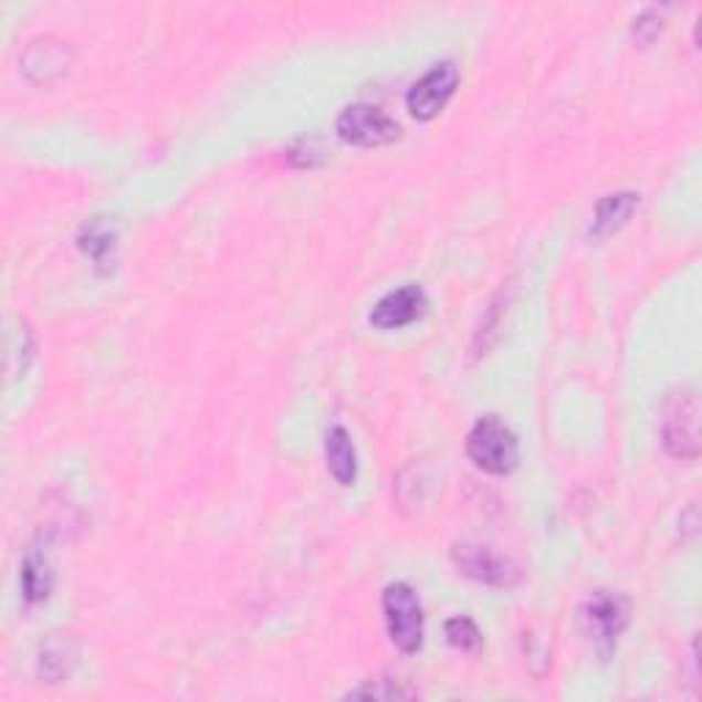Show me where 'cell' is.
I'll use <instances>...</instances> for the list:
<instances>
[{
  "mask_svg": "<svg viewBox=\"0 0 702 702\" xmlns=\"http://www.w3.org/2000/svg\"><path fill=\"white\" fill-rule=\"evenodd\" d=\"M74 661H77V642L66 633H53L39 653V678L48 683L64 681L70 678Z\"/></svg>",
  "mask_w": 702,
  "mask_h": 702,
  "instance_id": "10",
  "label": "cell"
},
{
  "mask_svg": "<svg viewBox=\"0 0 702 702\" xmlns=\"http://www.w3.org/2000/svg\"><path fill=\"white\" fill-rule=\"evenodd\" d=\"M116 226H113L107 217H94L83 226L80 231L77 244L83 250V255H88L96 266L107 264V259H113V250H116Z\"/></svg>",
  "mask_w": 702,
  "mask_h": 702,
  "instance_id": "13",
  "label": "cell"
},
{
  "mask_svg": "<svg viewBox=\"0 0 702 702\" xmlns=\"http://www.w3.org/2000/svg\"><path fill=\"white\" fill-rule=\"evenodd\" d=\"M381 609H385V624L392 645L401 653H418L422 648V633H426L418 593L407 581H392L381 593Z\"/></svg>",
  "mask_w": 702,
  "mask_h": 702,
  "instance_id": "2",
  "label": "cell"
},
{
  "mask_svg": "<svg viewBox=\"0 0 702 702\" xmlns=\"http://www.w3.org/2000/svg\"><path fill=\"white\" fill-rule=\"evenodd\" d=\"M444 637H448L450 648L461 650V653H478L483 645V633L478 624L467 615H455L444 624Z\"/></svg>",
  "mask_w": 702,
  "mask_h": 702,
  "instance_id": "14",
  "label": "cell"
},
{
  "mask_svg": "<svg viewBox=\"0 0 702 702\" xmlns=\"http://www.w3.org/2000/svg\"><path fill=\"white\" fill-rule=\"evenodd\" d=\"M327 467L340 486H354L357 481V448L352 442V433L344 426H333L324 439Z\"/></svg>",
  "mask_w": 702,
  "mask_h": 702,
  "instance_id": "9",
  "label": "cell"
},
{
  "mask_svg": "<svg viewBox=\"0 0 702 702\" xmlns=\"http://www.w3.org/2000/svg\"><path fill=\"white\" fill-rule=\"evenodd\" d=\"M53 568H50L48 555L42 549H31L22 560V574H20V585H22V598L28 604H42L44 598L53 590Z\"/></svg>",
  "mask_w": 702,
  "mask_h": 702,
  "instance_id": "12",
  "label": "cell"
},
{
  "mask_svg": "<svg viewBox=\"0 0 702 702\" xmlns=\"http://www.w3.org/2000/svg\"><path fill=\"white\" fill-rule=\"evenodd\" d=\"M467 453L478 470L489 475H511L518 467V439L505 422L489 415L472 426L467 437Z\"/></svg>",
  "mask_w": 702,
  "mask_h": 702,
  "instance_id": "1",
  "label": "cell"
},
{
  "mask_svg": "<svg viewBox=\"0 0 702 702\" xmlns=\"http://www.w3.org/2000/svg\"><path fill=\"white\" fill-rule=\"evenodd\" d=\"M637 192H609V196H604L601 201H598L596 214H593V237L604 239L609 237V233L618 231V228H624L633 214V209H637Z\"/></svg>",
  "mask_w": 702,
  "mask_h": 702,
  "instance_id": "11",
  "label": "cell"
},
{
  "mask_svg": "<svg viewBox=\"0 0 702 702\" xmlns=\"http://www.w3.org/2000/svg\"><path fill=\"white\" fill-rule=\"evenodd\" d=\"M426 291H422L420 285L409 283L381 296L374 305V311H370L368 322L374 324L376 329H381V333H390V329H401L409 327L412 322H418L422 313H426Z\"/></svg>",
  "mask_w": 702,
  "mask_h": 702,
  "instance_id": "8",
  "label": "cell"
},
{
  "mask_svg": "<svg viewBox=\"0 0 702 702\" xmlns=\"http://www.w3.org/2000/svg\"><path fill=\"white\" fill-rule=\"evenodd\" d=\"M661 437H664L667 453L675 459L692 461L700 453V404L692 387H681L672 392L664 404V420H661Z\"/></svg>",
  "mask_w": 702,
  "mask_h": 702,
  "instance_id": "3",
  "label": "cell"
},
{
  "mask_svg": "<svg viewBox=\"0 0 702 702\" xmlns=\"http://www.w3.org/2000/svg\"><path fill=\"white\" fill-rule=\"evenodd\" d=\"M581 620H585V629L590 633L598 656L607 659L618 645V637L629 626V601L620 593L598 590L587 598Z\"/></svg>",
  "mask_w": 702,
  "mask_h": 702,
  "instance_id": "4",
  "label": "cell"
},
{
  "mask_svg": "<svg viewBox=\"0 0 702 702\" xmlns=\"http://www.w3.org/2000/svg\"><path fill=\"white\" fill-rule=\"evenodd\" d=\"M453 563L470 579L481 581L489 587H516L522 581V570L507 557L496 555L489 546L478 544H459L453 546Z\"/></svg>",
  "mask_w": 702,
  "mask_h": 702,
  "instance_id": "7",
  "label": "cell"
},
{
  "mask_svg": "<svg viewBox=\"0 0 702 702\" xmlns=\"http://www.w3.org/2000/svg\"><path fill=\"white\" fill-rule=\"evenodd\" d=\"M633 39H639V42H653L656 33L661 31V11L659 9H645L642 14L633 20Z\"/></svg>",
  "mask_w": 702,
  "mask_h": 702,
  "instance_id": "16",
  "label": "cell"
},
{
  "mask_svg": "<svg viewBox=\"0 0 702 702\" xmlns=\"http://www.w3.org/2000/svg\"><path fill=\"white\" fill-rule=\"evenodd\" d=\"M459 66L453 61H442V64H433L418 83L409 88L407 94V107L415 118L420 122H431L433 116L444 111V105L450 102V96L459 88Z\"/></svg>",
  "mask_w": 702,
  "mask_h": 702,
  "instance_id": "6",
  "label": "cell"
},
{
  "mask_svg": "<svg viewBox=\"0 0 702 702\" xmlns=\"http://www.w3.org/2000/svg\"><path fill=\"white\" fill-rule=\"evenodd\" d=\"M346 698H374V700H404V698H415V692H409V689H404L401 683L396 681H365L363 687L352 689Z\"/></svg>",
  "mask_w": 702,
  "mask_h": 702,
  "instance_id": "15",
  "label": "cell"
},
{
  "mask_svg": "<svg viewBox=\"0 0 702 702\" xmlns=\"http://www.w3.org/2000/svg\"><path fill=\"white\" fill-rule=\"evenodd\" d=\"M338 135L359 148L390 146L401 138V124L374 105H349L338 116Z\"/></svg>",
  "mask_w": 702,
  "mask_h": 702,
  "instance_id": "5",
  "label": "cell"
},
{
  "mask_svg": "<svg viewBox=\"0 0 702 702\" xmlns=\"http://www.w3.org/2000/svg\"><path fill=\"white\" fill-rule=\"evenodd\" d=\"M291 157H296V163L300 165H316L318 159H322V146H318V140H300L294 146V151H291Z\"/></svg>",
  "mask_w": 702,
  "mask_h": 702,
  "instance_id": "17",
  "label": "cell"
}]
</instances>
